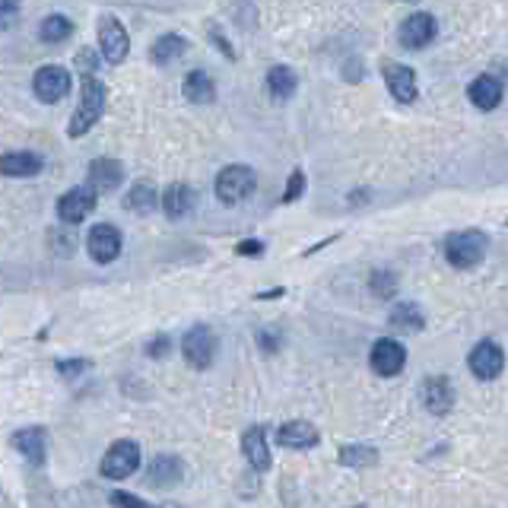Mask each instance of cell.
<instances>
[{"instance_id": "cell-8", "label": "cell", "mask_w": 508, "mask_h": 508, "mask_svg": "<svg viewBox=\"0 0 508 508\" xmlns=\"http://www.w3.org/2000/svg\"><path fill=\"white\" fill-rule=\"evenodd\" d=\"M124 248V238H121V229L112 226V223H96L86 236V251L96 264H112Z\"/></svg>"}, {"instance_id": "cell-34", "label": "cell", "mask_w": 508, "mask_h": 508, "mask_svg": "<svg viewBox=\"0 0 508 508\" xmlns=\"http://www.w3.org/2000/svg\"><path fill=\"white\" fill-rule=\"evenodd\" d=\"M16 23H20V4H13V0H0V32L13 29Z\"/></svg>"}, {"instance_id": "cell-29", "label": "cell", "mask_w": 508, "mask_h": 508, "mask_svg": "<svg viewBox=\"0 0 508 508\" xmlns=\"http://www.w3.org/2000/svg\"><path fill=\"white\" fill-rule=\"evenodd\" d=\"M375 448L369 445H343L340 448V464H347V467H369V464H375Z\"/></svg>"}, {"instance_id": "cell-31", "label": "cell", "mask_w": 508, "mask_h": 508, "mask_svg": "<svg viewBox=\"0 0 508 508\" xmlns=\"http://www.w3.org/2000/svg\"><path fill=\"white\" fill-rule=\"evenodd\" d=\"M108 499H112L114 508H160V505H152V502L140 499V496L124 493V489H112V493H108Z\"/></svg>"}, {"instance_id": "cell-27", "label": "cell", "mask_w": 508, "mask_h": 508, "mask_svg": "<svg viewBox=\"0 0 508 508\" xmlns=\"http://www.w3.org/2000/svg\"><path fill=\"white\" fill-rule=\"evenodd\" d=\"M70 35H74V20L64 13H48L42 20V26H38V38L45 45H64Z\"/></svg>"}, {"instance_id": "cell-10", "label": "cell", "mask_w": 508, "mask_h": 508, "mask_svg": "<svg viewBox=\"0 0 508 508\" xmlns=\"http://www.w3.org/2000/svg\"><path fill=\"white\" fill-rule=\"evenodd\" d=\"M467 365H471V372L477 375L480 381H493V379H499V372L505 369V353H502L499 343L483 340L473 347Z\"/></svg>"}, {"instance_id": "cell-28", "label": "cell", "mask_w": 508, "mask_h": 508, "mask_svg": "<svg viewBox=\"0 0 508 508\" xmlns=\"http://www.w3.org/2000/svg\"><path fill=\"white\" fill-rule=\"evenodd\" d=\"M391 327H397V331H403V334H417V331H423V311L417 309L413 302H397L395 309H391Z\"/></svg>"}, {"instance_id": "cell-24", "label": "cell", "mask_w": 508, "mask_h": 508, "mask_svg": "<svg viewBox=\"0 0 508 508\" xmlns=\"http://www.w3.org/2000/svg\"><path fill=\"white\" fill-rule=\"evenodd\" d=\"M267 90H270V96H273L277 102H286L289 96H296V90H299L296 70L283 67V64L270 67V70H267Z\"/></svg>"}, {"instance_id": "cell-37", "label": "cell", "mask_w": 508, "mask_h": 508, "mask_svg": "<svg viewBox=\"0 0 508 508\" xmlns=\"http://www.w3.org/2000/svg\"><path fill=\"white\" fill-rule=\"evenodd\" d=\"M168 349H172V337L160 334V337H152V340L146 343V356H150V359H166Z\"/></svg>"}, {"instance_id": "cell-33", "label": "cell", "mask_w": 508, "mask_h": 508, "mask_svg": "<svg viewBox=\"0 0 508 508\" xmlns=\"http://www.w3.org/2000/svg\"><path fill=\"white\" fill-rule=\"evenodd\" d=\"M280 343H283V334L277 331V327H261L258 331V347L264 349L267 356H273V353L280 349Z\"/></svg>"}, {"instance_id": "cell-6", "label": "cell", "mask_w": 508, "mask_h": 508, "mask_svg": "<svg viewBox=\"0 0 508 508\" xmlns=\"http://www.w3.org/2000/svg\"><path fill=\"white\" fill-rule=\"evenodd\" d=\"M216 334H213L207 324H194L184 334L182 340V353H184V363L191 365V369H210L213 359H216Z\"/></svg>"}, {"instance_id": "cell-11", "label": "cell", "mask_w": 508, "mask_h": 508, "mask_svg": "<svg viewBox=\"0 0 508 508\" xmlns=\"http://www.w3.org/2000/svg\"><path fill=\"white\" fill-rule=\"evenodd\" d=\"M435 32H439V26H435L433 13H423V10H419V13H410L401 23V45L410 48V51H419V48H426L433 42Z\"/></svg>"}, {"instance_id": "cell-12", "label": "cell", "mask_w": 508, "mask_h": 508, "mask_svg": "<svg viewBox=\"0 0 508 508\" xmlns=\"http://www.w3.org/2000/svg\"><path fill=\"white\" fill-rule=\"evenodd\" d=\"M121 182H124V166L118 160H108V156H102V160L90 162L86 184L96 191V198H99V194H112V191H118V188H121Z\"/></svg>"}, {"instance_id": "cell-32", "label": "cell", "mask_w": 508, "mask_h": 508, "mask_svg": "<svg viewBox=\"0 0 508 508\" xmlns=\"http://www.w3.org/2000/svg\"><path fill=\"white\" fill-rule=\"evenodd\" d=\"M74 64H76V70L83 74V80L96 76V70H99V58H96V51H92V48H83V51H76Z\"/></svg>"}, {"instance_id": "cell-17", "label": "cell", "mask_w": 508, "mask_h": 508, "mask_svg": "<svg viewBox=\"0 0 508 508\" xmlns=\"http://www.w3.org/2000/svg\"><path fill=\"white\" fill-rule=\"evenodd\" d=\"M194 204H198V194H194V188L191 184H168L166 191H162L160 198V207L162 213H166L168 220H184L191 210H194Z\"/></svg>"}, {"instance_id": "cell-1", "label": "cell", "mask_w": 508, "mask_h": 508, "mask_svg": "<svg viewBox=\"0 0 508 508\" xmlns=\"http://www.w3.org/2000/svg\"><path fill=\"white\" fill-rule=\"evenodd\" d=\"M106 108H108V86L102 83L99 76L83 80V86H80V102H76L74 114H70L67 134L74 137V140H80L83 134H90V130L102 121Z\"/></svg>"}, {"instance_id": "cell-13", "label": "cell", "mask_w": 508, "mask_h": 508, "mask_svg": "<svg viewBox=\"0 0 508 508\" xmlns=\"http://www.w3.org/2000/svg\"><path fill=\"white\" fill-rule=\"evenodd\" d=\"M385 83H387V92H391L397 102H403V106L417 102L419 83H417V74H413L407 64H385Z\"/></svg>"}, {"instance_id": "cell-3", "label": "cell", "mask_w": 508, "mask_h": 508, "mask_svg": "<svg viewBox=\"0 0 508 508\" xmlns=\"http://www.w3.org/2000/svg\"><path fill=\"white\" fill-rule=\"evenodd\" d=\"M486 254V236L477 229H464V232H451L445 238V258L455 267L467 270V267L480 264Z\"/></svg>"}, {"instance_id": "cell-19", "label": "cell", "mask_w": 508, "mask_h": 508, "mask_svg": "<svg viewBox=\"0 0 508 508\" xmlns=\"http://www.w3.org/2000/svg\"><path fill=\"white\" fill-rule=\"evenodd\" d=\"M242 451H245V457H248V464L258 473L270 471V445H267V435H264V429H261V426H251V429H245Z\"/></svg>"}, {"instance_id": "cell-16", "label": "cell", "mask_w": 508, "mask_h": 508, "mask_svg": "<svg viewBox=\"0 0 508 508\" xmlns=\"http://www.w3.org/2000/svg\"><path fill=\"white\" fill-rule=\"evenodd\" d=\"M42 168H45V160L32 150H13L0 156V175H7V178H32Z\"/></svg>"}, {"instance_id": "cell-22", "label": "cell", "mask_w": 508, "mask_h": 508, "mask_svg": "<svg viewBox=\"0 0 508 508\" xmlns=\"http://www.w3.org/2000/svg\"><path fill=\"white\" fill-rule=\"evenodd\" d=\"M182 92H184V99L194 102V106H210V102L216 99V83H213L204 70H191V74L184 76Z\"/></svg>"}, {"instance_id": "cell-7", "label": "cell", "mask_w": 508, "mask_h": 508, "mask_svg": "<svg viewBox=\"0 0 508 508\" xmlns=\"http://www.w3.org/2000/svg\"><path fill=\"white\" fill-rule=\"evenodd\" d=\"M99 54L106 64H124L130 54V35L121 20L102 16L99 20Z\"/></svg>"}, {"instance_id": "cell-39", "label": "cell", "mask_w": 508, "mask_h": 508, "mask_svg": "<svg viewBox=\"0 0 508 508\" xmlns=\"http://www.w3.org/2000/svg\"><path fill=\"white\" fill-rule=\"evenodd\" d=\"M210 38H213V42H216V45L223 48V54H226L229 61L236 58V51H232V45H229V42H226V35H223V32H220V26H210Z\"/></svg>"}, {"instance_id": "cell-21", "label": "cell", "mask_w": 508, "mask_h": 508, "mask_svg": "<svg viewBox=\"0 0 508 508\" xmlns=\"http://www.w3.org/2000/svg\"><path fill=\"white\" fill-rule=\"evenodd\" d=\"M184 477V464L175 455H156L150 461V471H146V480L152 486H175Z\"/></svg>"}, {"instance_id": "cell-35", "label": "cell", "mask_w": 508, "mask_h": 508, "mask_svg": "<svg viewBox=\"0 0 508 508\" xmlns=\"http://www.w3.org/2000/svg\"><path fill=\"white\" fill-rule=\"evenodd\" d=\"M395 286H397L395 273H387V270L372 273V289H375V293H379L381 299H387V296H391V293H395Z\"/></svg>"}, {"instance_id": "cell-25", "label": "cell", "mask_w": 508, "mask_h": 508, "mask_svg": "<svg viewBox=\"0 0 508 508\" xmlns=\"http://www.w3.org/2000/svg\"><path fill=\"white\" fill-rule=\"evenodd\" d=\"M467 96H471V102L477 108L489 112V108H496L502 102V83L496 76H477L471 83V90H467Z\"/></svg>"}, {"instance_id": "cell-15", "label": "cell", "mask_w": 508, "mask_h": 508, "mask_svg": "<svg viewBox=\"0 0 508 508\" xmlns=\"http://www.w3.org/2000/svg\"><path fill=\"white\" fill-rule=\"evenodd\" d=\"M277 442L283 448H293V451H309L321 442V433L305 419H293V423H283L277 429Z\"/></svg>"}, {"instance_id": "cell-30", "label": "cell", "mask_w": 508, "mask_h": 508, "mask_svg": "<svg viewBox=\"0 0 508 508\" xmlns=\"http://www.w3.org/2000/svg\"><path fill=\"white\" fill-rule=\"evenodd\" d=\"M54 369H58V375H61L64 381H76L83 372H90L92 363H90V359H83V356H80V359H58V363H54Z\"/></svg>"}, {"instance_id": "cell-36", "label": "cell", "mask_w": 508, "mask_h": 508, "mask_svg": "<svg viewBox=\"0 0 508 508\" xmlns=\"http://www.w3.org/2000/svg\"><path fill=\"white\" fill-rule=\"evenodd\" d=\"M302 191H305V175L296 168V172L289 175L286 191H283V204H293V200H299V198H302Z\"/></svg>"}, {"instance_id": "cell-20", "label": "cell", "mask_w": 508, "mask_h": 508, "mask_svg": "<svg viewBox=\"0 0 508 508\" xmlns=\"http://www.w3.org/2000/svg\"><path fill=\"white\" fill-rule=\"evenodd\" d=\"M423 401H426V407L433 410L435 417H442V413H448V410L455 407V387H451V381L448 379L435 375V379H429L423 385Z\"/></svg>"}, {"instance_id": "cell-5", "label": "cell", "mask_w": 508, "mask_h": 508, "mask_svg": "<svg viewBox=\"0 0 508 508\" xmlns=\"http://www.w3.org/2000/svg\"><path fill=\"white\" fill-rule=\"evenodd\" d=\"M70 70L61 67V64H45V67H38L35 76H32V92H35L38 102H45V106H58L61 99H67L70 92Z\"/></svg>"}, {"instance_id": "cell-38", "label": "cell", "mask_w": 508, "mask_h": 508, "mask_svg": "<svg viewBox=\"0 0 508 508\" xmlns=\"http://www.w3.org/2000/svg\"><path fill=\"white\" fill-rule=\"evenodd\" d=\"M236 254H242V258H261V254H264V242H258V238H245V242L236 245Z\"/></svg>"}, {"instance_id": "cell-2", "label": "cell", "mask_w": 508, "mask_h": 508, "mask_svg": "<svg viewBox=\"0 0 508 508\" xmlns=\"http://www.w3.org/2000/svg\"><path fill=\"white\" fill-rule=\"evenodd\" d=\"M258 188V175L248 166H226L220 175H216V198L226 207L242 204L245 198H251Z\"/></svg>"}, {"instance_id": "cell-4", "label": "cell", "mask_w": 508, "mask_h": 508, "mask_svg": "<svg viewBox=\"0 0 508 508\" xmlns=\"http://www.w3.org/2000/svg\"><path fill=\"white\" fill-rule=\"evenodd\" d=\"M137 467H140V445L130 439H121L102 455L99 473L106 480H128L137 473Z\"/></svg>"}, {"instance_id": "cell-9", "label": "cell", "mask_w": 508, "mask_h": 508, "mask_svg": "<svg viewBox=\"0 0 508 508\" xmlns=\"http://www.w3.org/2000/svg\"><path fill=\"white\" fill-rule=\"evenodd\" d=\"M92 210H96V191L90 184H76L58 198V220L64 226H80Z\"/></svg>"}, {"instance_id": "cell-23", "label": "cell", "mask_w": 508, "mask_h": 508, "mask_svg": "<svg viewBox=\"0 0 508 508\" xmlns=\"http://www.w3.org/2000/svg\"><path fill=\"white\" fill-rule=\"evenodd\" d=\"M184 51H188V38H182V35H175V32H168V35H160L156 42H152L150 58H152V64L166 67V64L178 61V58H182Z\"/></svg>"}, {"instance_id": "cell-18", "label": "cell", "mask_w": 508, "mask_h": 508, "mask_svg": "<svg viewBox=\"0 0 508 508\" xmlns=\"http://www.w3.org/2000/svg\"><path fill=\"white\" fill-rule=\"evenodd\" d=\"M10 445L20 451L23 457H29L32 464H42L48 455V435L42 426H29V429H20V433H13V439H10Z\"/></svg>"}, {"instance_id": "cell-26", "label": "cell", "mask_w": 508, "mask_h": 508, "mask_svg": "<svg viewBox=\"0 0 508 508\" xmlns=\"http://www.w3.org/2000/svg\"><path fill=\"white\" fill-rule=\"evenodd\" d=\"M156 207H160V194H156V188H152L150 182H134V188L124 194V210L128 213L146 216V213H152Z\"/></svg>"}, {"instance_id": "cell-14", "label": "cell", "mask_w": 508, "mask_h": 508, "mask_svg": "<svg viewBox=\"0 0 508 508\" xmlns=\"http://www.w3.org/2000/svg\"><path fill=\"white\" fill-rule=\"evenodd\" d=\"M403 365H407V349H403V343L385 337V340H379L372 347V369L379 375L391 379V375L403 372Z\"/></svg>"}]
</instances>
